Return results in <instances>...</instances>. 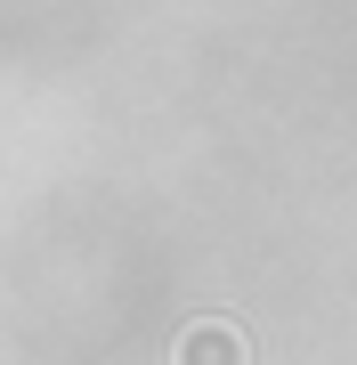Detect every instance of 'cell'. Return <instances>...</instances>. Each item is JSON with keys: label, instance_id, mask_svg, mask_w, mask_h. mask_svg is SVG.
Segmentation results:
<instances>
[{"label": "cell", "instance_id": "6da1fadb", "mask_svg": "<svg viewBox=\"0 0 357 365\" xmlns=\"http://www.w3.org/2000/svg\"><path fill=\"white\" fill-rule=\"evenodd\" d=\"M179 365H244V349H236L227 325H195V333L179 341Z\"/></svg>", "mask_w": 357, "mask_h": 365}]
</instances>
